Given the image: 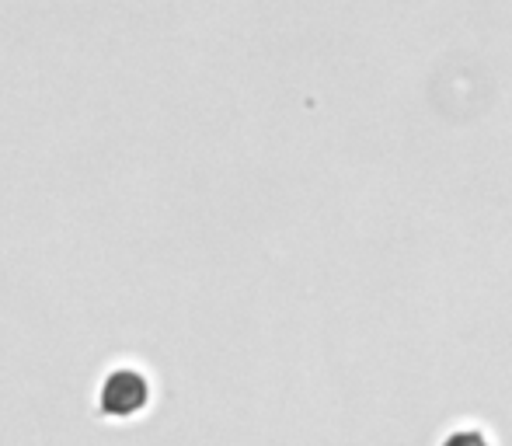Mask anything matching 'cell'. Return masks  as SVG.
Masks as SVG:
<instances>
[{"mask_svg":"<svg viewBox=\"0 0 512 446\" xmlns=\"http://www.w3.org/2000/svg\"><path fill=\"white\" fill-rule=\"evenodd\" d=\"M150 377L133 363H119L102 377L98 384V412L108 415L112 422L136 419L150 405Z\"/></svg>","mask_w":512,"mask_h":446,"instance_id":"6da1fadb","label":"cell"},{"mask_svg":"<svg viewBox=\"0 0 512 446\" xmlns=\"http://www.w3.org/2000/svg\"><path fill=\"white\" fill-rule=\"evenodd\" d=\"M443 446H492V443H488V436L478 433V429H457L453 436H446Z\"/></svg>","mask_w":512,"mask_h":446,"instance_id":"7a4b0ae2","label":"cell"}]
</instances>
